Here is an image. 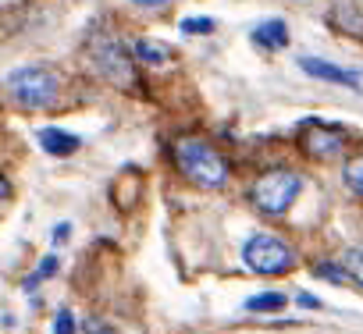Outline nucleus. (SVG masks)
I'll return each instance as SVG.
<instances>
[{"instance_id": "obj_1", "label": "nucleus", "mask_w": 363, "mask_h": 334, "mask_svg": "<svg viewBox=\"0 0 363 334\" xmlns=\"http://www.w3.org/2000/svg\"><path fill=\"white\" fill-rule=\"evenodd\" d=\"M171 153H174L178 171L186 175L193 185H200V189H225L228 185V163L211 142H203V139H178Z\"/></svg>"}, {"instance_id": "obj_2", "label": "nucleus", "mask_w": 363, "mask_h": 334, "mask_svg": "<svg viewBox=\"0 0 363 334\" xmlns=\"http://www.w3.org/2000/svg\"><path fill=\"white\" fill-rule=\"evenodd\" d=\"M8 86V96L11 103L26 107V110H40V107H50L61 93V75L47 64H22L15 71H8L4 79Z\"/></svg>"}, {"instance_id": "obj_3", "label": "nucleus", "mask_w": 363, "mask_h": 334, "mask_svg": "<svg viewBox=\"0 0 363 334\" xmlns=\"http://www.w3.org/2000/svg\"><path fill=\"white\" fill-rule=\"evenodd\" d=\"M299 189H303V178H299L296 171L274 167V171H267V175L257 178V185H253L250 196H253V207H257L260 214H267V217H281V214L296 203Z\"/></svg>"}, {"instance_id": "obj_4", "label": "nucleus", "mask_w": 363, "mask_h": 334, "mask_svg": "<svg viewBox=\"0 0 363 334\" xmlns=\"http://www.w3.org/2000/svg\"><path fill=\"white\" fill-rule=\"evenodd\" d=\"M242 263H246L250 270H257V274L274 277V274H285V270L296 267V253H292V246L281 242L278 235L257 231V235L242 246Z\"/></svg>"}, {"instance_id": "obj_5", "label": "nucleus", "mask_w": 363, "mask_h": 334, "mask_svg": "<svg viewBox=\"0 0 363 334\" xmlns=\"http://www.w3.org/2000/svg\"><path fill=\"white\" fill-rule=\"evenodd\" d=\"M299 146H303V153H310V156H335L342 146H345V128H338V125H324V121H306L303 128H299Z\"/></svg>"}, {"instance_id": "obj_6", "label": "nucleus", "mask_w": 363, "mask_h": 334, "mask_svg": "<svg viewBox=\"0 0 363 334\" xmlns=\"http://www.w3.org/2000/svg\"><path fill=\"white\" fill-rule=\"evenodd\" d=\"M93 61H96V68H100V75L107 79V82H114V86H132V75H135V68H132V61H128V54H125V47L118 43V40H107V43H100L96 50H93Z\"/></svg>"}, {"instance_id": "obj_7", "label": "nucleus", "mask_w": 363, "mask_h": 334, "mask_svg": "<svg viewBox=\"0 0 363 334\" xmlns=\"http://www.w3.org/2000/svg\"><path fill=\"white\" fill-rule=\"evenodd\" d=\"M299 68L313 79H324V82H335V86H349V89H359L363 82V71H349V68H338L331 61H320V57H299Z\"/></svg>"}, {"instance_id": "obj_8", "label": "nucleus", "mask_w": 363, "mask_h": 334, "mask_svg": "<svg viewBox=\"0 0 363 334\" xmlns=\"http://www.w3.org/2000/svg\"><path fill=\"white\" fill-rule=\"evenodd\" d=\"M40 146H43L50 156H72L82 142H79V135H72V132H65V128H40Z\"/></svg>"}, {"instance_id": "obj_9", "label": "nucleus", "mask_w": 363, "mask_h": 334, "mask_svg": "<svg viewBox=\"0 0 363 334\" xmlns=\"http://www.w3.org/2000/svg\"><path fill=\"white\" fill-rule=\"evenodd\" d=\"M253 43L264 50H281V47H289V25L281 18H271V22L253 29Z\"/></svg>"}, {"instance_id": "obj_10", "label": "nucleus", "mask_w": 363, "mask_h": 334, "mask_svg": "<svg viewBox=\"0 0 363 334\" xmlns=\"http://www.w3.org/2000/svg\"><path fill=\"white\" fill-rule=\"evenodd\" d=\"M135 57L143 61V64H167L171 61V47H164V43H157V40H135Z\"/></svg>"}, {"instance_id": "obj_11", "label": "nucleus", "mask_w": 363, "mask_h": 334, "mask_svg": "<svg viewBox=\"0 0 363 334\" xmlns=\"http://www.w3.org/2000/svg\"><path fill=\"white\" fill-rule=\"evenodd\" d=\"M338 267L345 270V277H349L352 284H359V288H363V246L345 249V253H342V260H338Z\"/></svg>"}, {"instance_id": "obj_12", "label": "nucleus", "mask_w": 363, "mask_h": 334, "mask_svg": "<svg viewBox=\"0 0 363 334\" xmlns=\"http://www.w3.org/2000/svg\"><path fill=\"white\" fill-rule=\"evenodd\" d=\"M285 295L281 292H264V295H253V299H246V309L250 313H274V309H285Z\"/></svg>"}, {"instance_id": "obj_13", "label": "nucleus", "mask_w": 363, "mask_h": 334, "mask_svg": "<svg viewBox=\"0 0 363 334\" xmlns=\"http://www.w3.org/2000/svg\"><path fill=\"white\" fill-rule=\"evenodd\" d=\"M342 178H345V185H349L356 196H363V153H356V156H349V160H345Z\"/></svg>"}, {"instance_id": "obj_14", "label": "nucleus", "mask_w": 363, "mask_h": 334, "mask_svg": "<svg viewBox=\"0 0 363 334\" xmlns=\"http://www.w3.org/2000/svg\"><path fill=\"white\" fill-rule=\"evenodd\" d=\"M54 270H57V256H43V260H40V267H36V274H33V277H26V292H33V288H36L40 281H47Z\"/></svg>"}, {"instance_id": "obj_15", "label": "nucleus", "mask_w": 363, "mask_h": 334, "mask_svg": "<svg viewBox=\"0 0 363 334\" xmlns=\"http://www.w3.org/2000/svg\"><path fill=\"white\" fill-rule=\"evenodd\" d=\"M218 22L214 18H186L182 22V33H214Z\"/></svg>"}, {"instance_id": "obj_16", "label": "nucleus", "mask_w": 363, "mask_h": 334, "mask_svg": "<svg viewBox=\"0 0 363 334\" xmlns=\"http://www.w3.org/2000/svg\"><path fill=\"white\" fill-rule=\"evenodd\" d=\"M54 334H75V316H72V309H61V313L54 316Z\"/></svg>"}, {"instance_id": "obj_17", "label": "nucleus", "mask_w": 363, "mask_h": 334, "mask_svg": "<svg viewBox=\"0 0 363 334\" xmlns=\"http://www.w3.org/2000/svg\"><path fill=\"white\" fill-rule=\"evenodd\" d=\"M68 231H72V224H57V228H54V242H65Z\"/></svg>"}, {"instance_id": "obj_18", "label": "nucleus", "mask_w": 363, "mask_h": 334, "mask_svg": "<svg viewBox=\"0 0 363 334\" xmlns=\"http://www.w3.org/2000/svg\"><path fill=\"white\" fill-rule=\"evenodd\" d=\"M132 4H135V8H164L167 0H132Z\"/></svg>"}, {"instance_id": "obj_19", "label": "nucleus", "mask_w": 363, "mask_h": 334, "mask_svg": "<svg viewBox=\"0 0 363 334\" xmlns=\"http://www.w3.org/2000/svg\"><path fill=\"white\" fill-rule=\"evenodd\" d=\"M299 306H306V309H317V306H320V302H317V299H313V295H299Z\"/></svg>"}]
</instances>
